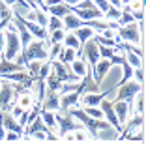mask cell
I'll return each mask as SVG.
<instances>
[{
  "mask_svg": "<svg viewBox=\"0 0 146 144\" xmlns=\"http://www.w3.org/2000/svg\"><path fill=\"white\" fill-rule=\"evenodd\" d=\"M30 60H49V41L47 39H36L21 51V54L15 58V62L25 66Z\"/></svg>",
  "mask_w": 146,
  "mask_h": 144,
  "instance_id": "obj_1",
  "label": "cell"
},
{
  "mask_svg": "<svg viewBox=\"0 0 146 144\" xmlns=\"http://www.w3.org/2000/svg\"><path fill=\"white\" fill-rule=\"evenodd\" d=\"M68 110H69V114H71L73 118L79 120V122L88 129V133H90L94 139H98V129H107V127H111V123H109L107 120H103V118H101V120H99V118H92V116L86 114L79 105L71 107V109H68Z\"/></svg>",
  "mask_w": 146,
  "mask_h": 144,
  "instance_id": "obj_2",
  "label": "cell"
},
{
  "mask_svg": "<svg viewBox=\"0 0 146 144\" xmlns=\"http://www.w3.org/2000/svg\"><path fill=\"white\" fill-rule=\"evenodd\" d=\"M4 52H2V58L6 60H15L19 54H21V39H19V34L15 26H8V30L4 32Z\"/></svg>",
  "mask_w": 146,
  "mask_h": 144,
  "instance_id": "obj_3",
  "label": "cell"
},
{
  "mask_svg": "<svg viewBox=\"0 0 146 144\" xmlns=\"http://www.w3.org/2000/svg\"><path fill=\"white\" fill-rule=\"evenodd\" d=\"M114 34H116V41H125V43H131V45H139L142 38V34L139 32L137 21L129 23L125 26H118L114 30Z\"/></svg>",
  "mask_w": 146,
  "mask_h": 144,
  "instance_id": "obj_4",
  "label": "cell"
},
{
  "mask_svg": "<svg viewBox=\"0 0 146 144\" xmlns=\"http://www.w3.org/2000/svg\"><path fill=\"white\" fill-rule=\"evenodd\" d=\"M56 129H58V139H62V135L68 131H75L79 127H82V123L79 120H75L69 110H56Z\"/></svg>",
  "mask_w": 146,
  "mask_h": 144,
  "instance_id": "obj_5",
  "label": "cell"
},
{
  "mask_svg": "<svg viewBox=\"0 0 146 144\" xmlns=\"http://www.w3.org/2000/svg\"><path fill=\"white\" fill-rule=\"evenodd\" d=\"M142 90V84L137 81H125L122 84H118V96H116V101H133V98Z\"/></svg>",
  "mask_w": 146,
  "mask_h": 144,
  "instance_id": "obj_6",
  "label": "cell"
},
{
  "mask_svg": "<svg viewBox=\"0 0 146 144\" xmlns=\"http://www.w3.org/2000/svg\"><path fill=\"white\" fill-rule=\"evenodd\" d=\"M51 71L60 79V82H77L79 81V77L69 69V64H64L60 60H51Z\"/></svg>",
  "mask_w": 146,
  "mask_h": 144,
  "instance_id": "obj_7",
  "label": "cell"
},
{
  "mask_svg": "<svg viewBox=\"0 0 146 144\" xmlns=\"http://www.w3.org/2000/svg\"><path fill=\"white\" fill-rule=\"evenodd\" d=\"M82 54H84V60L86 64L92 68V73H94V66L98 64V60L101 58L99 56V49H98V43L94 41V39H88V41L82 43Z\"/></svg>",
  "mask_w": 146,
  "mask_h": 144,
  "instance_id": "obj_8",
  "label": "cell"
},
{
  "mask_svg": "<svg viewBox=\"0 0 146 144\" xmlns=\"http://www.w3.org/2000/svg\"><path fill=\"white\" fill-rule=\"evenodd\" d=\"M99 109L103 110V118H107V122L111 123V127H114L116 131L120 133L122 131V125L120 122H118V118H116V112H114V107H112L111 101H107V99H101V103H99Z\"/></svg>",
  "mask_w": 146,
  "mask_h": 144,
  "instance_id": "obj_9",
  "label": "cell"
},
{
  "mask_svg": "<svg viewBox=\"0 0 146 144\" xmlns=\"http://www.w3.org/2000/svg\"><path fill=\"white\" fill-rule=\"evenodd\" d=\"M41 109L54 110V112H56V110H60V94L47 90V92H45V98L41 99Z\"/></svg>",
  "mask_w": 146,
  "mask_h": 144,
  "instance_id": "obj_10",
  "label": "cell"
},
{
  "mask_svg": "<svg viewBox=\"0 0 146 144\" xmlns=\"http://www.w3.org/2000/svg\"><path fill=\"white\" fill-rule=\"evenodd\" d=\"M21 23L26 26V28H28V32H30L34 38H38V39H47V38H49L47 28H45V26H39L36 21H28V19H25V17L21 15Z\"/></svg>",
  "mask_w": 146,
  "mask_h": 144,
  "instance_id": "obj_11",
  "label": "cell"
},
{
  "mask_svg": "<svg viewBox=\"0 0 146 144\" xmlns=\"http://www.w3.org/2000/svg\"><path fill=\"white\" fill-rule=\"evenodd\" d=\"M112 107H114L116 118H118L120 125L124 127V123L129 120V112H131V103H129V101H114V103H112Z\"/></svg>",
  "mask_w": 146,
  "mask_h": 144,
  "instance_id": "obj_12",
  "label": "cell"
},
{
  "mask_svg": "<svg viewBox=\"0 0 146 144\" xmlns=\"http://www.w3.org/2000/svg\"><path fill=\"white\" fill-rule=\"evenodd\" d=\"M13 98H15V88H13L8 81V82H4V84L0 86V110L8 109V105L13 101Z\"/></svg>",
  "mask_w": 146,
  "mask_h": 144,
  "instance_id": "obj_13",
  "label": "cell"
},
{
  "mask_svg": "<svg viewBox=\"0 0 146 144\" xmlns=\"http://www.w3.org/2000/svg\"><path fill=\"white\" fill-rule=\"evenodd\" d=\"M111 68H112V66H111V60H109V58H99L98 64L94 66V81L99 84V82L103 81V77L109 73Z\"/></svg>",
  "mask_w": 146,
  "mask_h": 144,
  "instance_id": "obj_14",
  "label": "cell"
},
{
  "mask_svg": "<svg viewBox=\"0 0 146 144\" xmlns=\"http://www.w3.org/2000/svg\"><path fill=\"white\" fill-rule=\"evenodd\" d=\"M79 99H81V94L77 90L68 92V94H60V110H68L71 107L79 105Z\"/></svg>",
  "mask_w": 146,
  "mask_h": 144,
  "instance_id": "obj_15",
  "label": "cell"
},
{
  "mask_svg": "<svg viewBox=\"0 0 146 144\" xmlns=\"http://www.w3.org/2000/svg\"><path fill=\"white\" fill-rule=\"evenodd\" d=\"M109 94V92H107ZM107 94H98V92H90V94H81V99L79 101L84 107H99L101 99L107 96Z\"/></svg>",
  "mask_w": 146,
  "mask_h": 144,
  "instance_id": "obj_16",
  "label": "cell"
},
{
  "mask_svg": "<svg viewBox=\"0 0 146 144\" xmlns=\"http://www.w3.org/2000/svg\"><path fill=\"white\" fill-rule=\"evenodd\" d=\"M82 19H79L77 15H75V13H71L69 11L68 15H64V17H62V25H64V30H69V32H71V30H75V28H79V26H82Z\"/></svg>",
  "mask_w": 146,
  "mask_h": 144,
  "instance_id": "obj_17",
  "label": "cell"
},
{
  "mask_svg": "<svg viewBox=\"0 0 146 144\" xmlns=\"http://www.w3.org/2000/svg\"><path fill=\"white\" fill-rule=\"evenodd\" d=\"M69 66H71L69 69H71V71L75 73L79 79H82V77H84V73H86V69H88V64H86V60L82 58V56H81V58H75L71 64H69Z\"/></svg>",
  "mask_w": 146,
  "mask_h": 144,
  "instance_id": "obj_18",
  "label": "cell"
},
{
  "mask_svg": "<svg viewBox=\"0 0 146 144\" xmlns=\"http://www.w3.org/2000/svg\"><path fill=\"white\" fill-rule=\"evenodd\" d=\"M71 11L69 9V4H66V2H60V4H54V6H47V13L49 15H56V17H64V15H68V13Z\"/></svg>",
  "mask_w": 146,
  "mask_h": 144,
  "instance_id": "obj_19",
  "label": "cell"
},
{
  "mask_svg": "<svg viewBox=\"0 0 146 144\" xmlns=\"http://www.w3.org/2000/svg\"><path fill=\"white\" fill-rule=\"evenodd\" d=\"M39 118L43 120V123H45L49 129H56V114H54V110L39 109Z\"/></svg>",
  "mask_w": 146,
  "mask_h": 144,
  "instance_id": "obj_20",
  "label": "cell"
},
{
  "mask_svg": "<svg viewBox=\"0 0 146 144\" xmlns=\"http://www.w3.org/2000/svg\"><path fill=\"white\" fill-rule=\"evenodd\" d=\"M73 34L77 36L79 38V41H81V45L84 41H88V39L92 38V36H94V30L90 28V26H86V25H82V26H79V28H75V30H71Z\"/></svg>",
  "mask_w": 146,
  "mask_h": 144,
  "instance_id": "obj_21",
  "label": "cell"
},
{
  "mask_svg": "<svg viewBox=\"0 0 146 144\" xmlns=\"http://www.w3.org/2000/svg\"><path fill=\"white\" fill-rule=\"evenodd\" d=\"M75 58H77V51H75V49H71V47H64L56 60H60V62H64V64H71Z\"/></svg>",
  "mask_w": 146,
  "mask_h": 144,
  "instance_id": "obj_22",
  "label": "cell"
},
{
  "mask_svg": "<svg viewBox=\"0 0 146 144\" xmlns=\"http://www.w3.org/2000/svg\"><path fill=\"white\" fill-rule=\"evenodd\" d=\"M45 84H47V90H51V92H58L60 86H62V82H60V79H58L52 71H49V75L45 77Z\"/></svg>",
  "mask_w": 146,
  "mask_h": 144,
  "instance_id": "obj_23",
  "label": "cell"
},
{
  "mask_svg": "<svg viewBox=\"0 0 146 144\" xmlns=\"http://www.w3.org/2000/svg\"><path fill=\"white\" fill-rule=\"evenodd\" d=\"M41 62L43 60H30V62H26L25 68H26V71H28V75L36 79L38 73H39V68H41Z\"/></svg>",
  "mask_w": 146,
  "mask_h": 144,
  "instance_id": "obj_24",
  "label": "cell"
},
{
  "mask_svg": "<svg viewBox=\"0 0 146 144\" xmlns=\"http://www.w3.org/2000/svg\"><path fill=\"white\" fill-rule=\"evenodd\" d=\"M47 32L51 34V32H54V30L58 28H64V25H62V19L60 17H56V15H49V21H47Z\"/></svg>",
  "mask_w": 146,
  "mask_h": 144,
  "instance_id": "obj_25",
  "label": "cell"
},
{
  "mask_svg": "<svg viewBox=\"0 0 146 144\" xmlns=\"http://www.w3.org/2000/svg\"><path fill=\"white\" fill-rule=\"evenodd\" d=\"M124 56H125V60H127V64L131 66V68H141L142 66V58L139 54H135L133 51H125Z\"/></svg>",
  "mask_w": 146,
  "mask_h": 144,
  "instance_id": "obj_26",
  "label": "cell"
},
{
  "mask_svg": "<svg viewBox=\"0 0 146 144\" xmlns=\"http://www.w3.org/2000/svg\"><path fill=\"white\" fill-rule=\"evenodd\" d=\"M62 49H64V43H51L49 45V60H56L58 58V54L62 52Z\"/></svg>",
  "mask_w": 146,
  "mask_h": 144,
  "instance_id": "obj_27",
  "label": "cell"
},
{
  "mask_svg": "<svg viewBox=\"0 0 146 144\" xmlns=\"http://www.w3.org/2000/svg\"><path fill=\"white\" fill-rule=\"evenodd\" d=\"M64 36H66V30L64 28H58V30H54V32H51L49 38H47L49 45H51V43H60L62 39H64Z\"/></svg>",
  "mask_w": 146,
  "mask_h": 144,
  "instance_id": "obj_28",
  "label": "cell"
},
{
  "mask_svg": "<svg viewBox=\"0 0 146 144\" xmlns=\"http://www.w3.org/2000/svg\"><path fill=\"white\" fill-rule=\"evenodd\" d=\"M120 13H122L120 8H114V6H111V8H109L107 11L103 13V17L107 19V21H114V23H116V19L120 17Z\"/></svg>",
  "mask_w": 146,
  "mask_h": 144,
  "instance_id": "obj_29",
  "label": "cell"
},
{
  "mask_svg": "<svg viewBox=\"0 0 146 144\" xmlns=\"http://www.w3.org/2000/svg\"><path fill=\"white\" fill-rule=\"evenodd\" d=\"M137 98V101H135V114H144V94H142V90L135 96Z\"/></svg>",
  "mask_w": 146,
  "mask_h": 144,
  "instance_id": "obj_30",
  "label": "cell"
},
{
  "mask_svg": "<svg viewBox=\"0 0 146 144\" xmlns=\"http://www.w3.org/2000/svg\"><path fill=\"white\" fill-rule=\"evenodd\" d=\"M99 49V56L101 58H111L112 54L116 52V47H107V45H98Z\"/></svg>",
  "mask_w": 146,
  "mask_h": 144,
  "instance_id": "obj_31",
  "label": "cell"
},
{
  "mask_svg": "<svg viewBox=\"0 0 146 144\" xmlns=\"http://www.w3.org/2000/svg\"><path fill=\"white\" fill-rule=\"evenodd\" d=\"M82 110H84L86 114H90L92 118H99V120L103 118V110L99 109V107H84Z\"/></svg>",
  "mask_w": 146,
  "mask_h": 144,
  "instance_id": "obj_32",
  "label": "cell"
},
{
  "mask_svg": "<svg viewBox=\"0 0 146 144\" xmlns=\"http://www.w3.org/2000/svg\"><path fill=\"white\" fill-rule=\"evenodd\" d=\"M131 77H133L137 82L142 84V82H144V68H142V66H141V68H133V75H131Z\"/></svg>",
  "mask_w": 146,
  "mask_h": 144,
  "instance_id": "obj_33",
  "label": "cell"
},
{
  "mask_svg": "<svg viewBox=\"0 0 146 144\" xmlns=\"http://www.w3.org/2000/svg\"><path fill=\"white\" fill-rule=\"evenodd\" d=\"M124 139H127V140H133V142H144V129L141 127V131H139L137 135H129V133H127V135H125Z\"/></svg>",
  "mask_w": 146,
  "mask_h": 144,
  "instance_id": "obj_34",
  "label": "cell"
},
{
  "mask_svg": "<svg viewBox=\"0 0 146 144\" xmlns=\"http://www.w3.org/2000/svg\"><path fill=\"white\" fill-rule=\"evenodd\" d=\"M92 2L96 4V8H98L101 13H105L109 8H111V4H109V0H92Z\"/></svg>",
  "mask_w": 146,
  "mask_h": 144,
  "instance_id": "obj_35",
  "label": "cell"
},
{
  "mask_svg": "<svg viewBox=\"0 0 146 144\" xmlns=\"http://www.w3.org/2000/svg\"><path fill=\"white\" fill-rule=\"evenodd\" d=\"M23 139V133H17V131H6L4 135V140H21Z\"/></svg>",
  "mask_w": 146,
  "mask_h": 144,
  "instance_id": "obj_36",
  "label": "cell"
},
{
  "mask_svg": "<svg viewBox=\"0 0 146 144\" xmlns=\"http://www.w3.org/2000/svg\"><path fill=\"white\" fill-rule=\"evenodd\" d=\"M26 120H28V109H25V110H23V114L19 116V123L25 127L26 125Z\"/></svg>",
  "mask_w": 146,
  "mask_h": 144,
  "instance_id": "obj_37",
  "label": "cell"
},
{
  "mask_svg": "<svg viewBox=\"0 0 146 144\" xmlns=\"http://www.w3.org/2000/svg\"><path fill=\"white\" fill-rule=\"evenodd\" d=\"M4 43H6L4 30H0V58H2V52H4Z\"/></svg>",
  "mask_w": 146,
  "mask_h": 144,
  "instance_id": "obj_38",
  "label": "cell"
},
{
  "mask_svg": "<svg viewBox=\"0 0 146 144\" xmlns=\"http://www.w3.org/2000/svg\"><path fill=\"white\" fill-rule=\"evenodd\" d=\"M109 4L114 6V8H120L122 9V0H109Z\"/></svg>",
  "mask_w": 146,
  "mask_h": 144,
  "instance_id": "obj_39",
  "label": "cell"
},
{
  "mask_svg": "<svg viewBox=\"0 0 146 144\" xmlns=\"http://www.w3.org/2000/svg\"><path fill=\"white\" fill-rule=\"evenodd\" d=\"M62 0H45V4L47 6H54V4H60Z\"/></svg>",
  "mask_w": 146,
  "mask_h": 144,
  "instance_id": "obj_40",
  "label": "cell"
},
{
  "mask_svg": "<svg viewBox=\"0 0 146 144\" xmlns=\"http://www.w3.org/2000/svg\"><path fill=\"white\" fill-rule=\"evenodd\" d=\"M2 2H4V4H8V6H15L19 0H2Z\"/></svg>",
  "mask_w": 146,
  "mask_h": 144,
  "instance_id": "obj_41",
  "label": "cell"
}]
</instances>
